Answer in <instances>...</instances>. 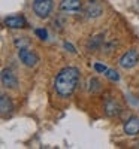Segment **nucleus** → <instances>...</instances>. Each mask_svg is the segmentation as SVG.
Listing matches in <instances>:
<instances>
[{"mask_svg": "<svg viewBox=\"0 0 139 149\" xmlns=\"http://www.w3.org/2000/svg\"><path fill=\"white\" fill-rule=\"evenodd\" d=\"M90 85H93V88H90V91H93V93L100 90V88H99L100 84H99V81H97V79H91V81H90Z\"/></svg>", "mask_w": 139, "mask_h": 149, "instance_id": "15", "label": "nucleus"}, {"mask_svg": "<svg viewBox=\"0 0 139 149\" xmlns=\"http://www.w3.org/2000/svg\"><path fill=\"white\" fill-rule=\"evenodd\" d=\"M0 110H2V115L3 116H9L12 113V110H14L12 100L6 94H2V97H0Z\"/></svg>", "mask_w": 139, "mask_h": 149, "instance_id": "10", "label": "nucleus"}, {"mask_svg": "<svg viewBox=\"0 0 139 149\" xmlns=\"http://www.w3.org/2000/svg\"><path fill=\"white\" fill-rule=\"evenodd\" d=\"M33 10L39 18H46L53 10V0H34Z\"/></svg>", "mask_w": 139, "mask_h": 149, "instance_id": "3", "label": "nucleus"}, {"mask_svg": "<svg viewBox=\"0 0 139 149\" xmlns=\"http://www.w3.org/2000/svg\"><path fill=\"white\" fill-rule=\"evenodd\" d=\"M135 148H139V143H136V145H135Z\"/></svg>", "mask_w": 139, "mask_h": 149, "instance_id": "18", "label": "nucleus"}, {"mask_svg": "<svg viewBox=\"0 0 139 149\" xmlns=\"http://www.w3.org/2000/svg\"><path fill=\"white\" fill-rule=\"evenodd\" d=\"M78 81H79V70L77 67H66L57 74L54 88L61 97H69L77 90Z\"/></svg>", "mask_w": 139, "mask_h": 149, "instance_id": "1", "label": "nucleus"}, {"mask_svg": "<svg viewBox=\"0 0 139 149\" xmlns=\"http://www.w3.org/2000/svg\"><path fill=\"white\" fill-rule=\"evenodd\" d=\"M34 33H36V36L39 37V39H42V40H45L46 37H48V33H46V30H45V29H36V30H34Z\"/></svg>", "mask_w": 139, "mask_h": 149, "instance_id": "13", "label": "nucleus"}, {"mask_svg": "<svg viewBox=\"0 0 139 149\" xmlns=\"http://www.w3.org/2000/svg\"><path fill=\"white\" fill-rule=\"evenodd\" d=\"M94 69L97 70V72H100V73H106V66H103V64H100V63H96L94 64Z\"/></svg>", "mask_w": 139, "mask_h": 149, "instance_id": "16", "label": "nucleus"}, {"mask_svg": "<svg viewBox=\"0 0 139 149\" xmlns=\"http://www.w3.org/2000/svg\"><path fill=\"white\" fill-rule=\"evenodd\" d=\"M106 78H108V79H111V81H115V82L120 79L118 73H117L115 70H111V69H108V70H106Z\"/></svg>", "mask_w": 139, "mask_h": 149, "instance_id": "12", "label": "nucleus"}, {"mask_svg": "<svg viewBox=\"0 0 139 149\" xmlns=\"http://www.w3.org/2000/svg\"><path fill=\"white\" fill-rule=\"evenodd\" d=\"M18 58L21 60V63L27 67H34L37 64V61H39V57H37L36 52L32 51L29 46H24V48L18 49Z\"/></svg>", "mask_w": 139, "mask_h": 149, "instance_id": "2", "label": "nucleus"}, {"mask_svg": "<svg viewBox=\"0 0 139 149\" xmlns=\"http://www.w3.org/2000/svg\"><path fill=\"white\" fill-rule=\"evenodd\" d=\"M124 133L127 136H136L139 133V116H130L124 122Z\"/></svg>", "mask_w": 139, "mask_h": 149, "instance_id": "6", "label": "nucleus"}, {"mask_svg": "<svg viewBox=\"0 0 139 149\" xmlns=\"http://www.w3.org/2000/svg\"><path fill=\"white\" fill-rule=\"evenodd\" d=\"M65 48H66V49H69L70 52H77V51H75V48H73V46H72L70 43H67V42L65 43Z\"/></svg>", "mask_w": 139, "mask_h": 149, "instance_id": "17", "label": "nucleus"}, {"mask_svg": "<svg viewBox=\"0 0 139 149\" xmlns=\"http://www.w3.org/2000/svg\"><path fill=\"white\" fill-rule=\"evenodd\" d=\"M139 63V54L138 51H135V49H130V51H127L121 58H120V66L123 69H132L135 67L136 64Z\"/></svg>", "mask_w": 139, "mask_h": 149, "instance_id": "4", "label": "nucleus"}, {"mask_svg": "<svg viewBox=\"0 0 139 149\" xmlns=\"http://www.w3.org/2000/svg\"><path fill=\"white\" fill-rule=\"evenodd\" d=\"M5 26L9 29H24L27 26V21L22 15H12L5 19Z\"/></svg>", "mask_w": 139, "mask_h": 149, "instance_id": "5", "label": "nucleus"}, {"mask_svg": "<svg viewBox=\"0 0 139 149\" xmlns=\"http://www.w3.org/2000/svg\"><path fill=\"white\" fill-rule=\"evenodd\" d=\"M105 110H106V115H109V116L120 115V106L115 100H112V98H108L105 102Z\"/></svg>", "mask_w": 139, "mask_h": 149, "instance_id": "11", "label": "nucleus"}, {"mask_svg": "<svg viewBox=\"0 0 139 149\" xmlns=\"http://www.w3.org/2000/svg\"><path fill=\"white\" fill-rule=\"evenodd\" d=\"M15 46H18V48L29 46V40H24V37H17L15 39Z\"/></svg>", "mask_w": 139, "mask_h": 149, "instance_id": "14", "label": "nucleus"}, {"mask_svg": "<svg viewBox=\"0 0 139 149\" xmlns=\"http://www.w3.org/2000/svg\"><path fill=\"white\" fill-rule=\"evenodd\" d=\"M82 3L81 0H61L60 3V10L63 12H77L81 10Z\"/></svg>", "mask_w": 139, "mask_h": 149, "instance_id": "9", "label": "nucleus"}, {"mask_svg": "<svg viewBox=\"0 0 139 149\" xmlns=\"http://www.w3.org/2000/svg\"><path fill=\"white\" fill-rule=\"evenodd\" d=\"M2 85L6 86V88H17V85H18L17 76L9 69L2 70Z\"/></svg>", "mask_w": 139, "mask_h": 149, "instance_id": "7", "label": "nucleus"}, {"mask_svg": "<svg viewBox=\"0 0 139 149\" xmlns=\"http://www.w3.org/2000/svg\"><path fill=\"white\" fill-rule=\"evenodd\" d=\"M100 14H102V6H100V3L97 0H90L85 6V15L88 18H97V17H100Z\"/></svg>", "mask_w": 139, "mask_h": 149, "instance_id": "8", "label": "nucleus"}]
</instances>
